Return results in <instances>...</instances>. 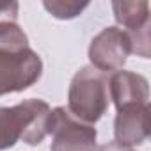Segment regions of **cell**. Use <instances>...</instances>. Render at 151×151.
I'll return each mask as SVG.
<instances>
[{"label": "cell", "instance_id": "8992f818", "mask_svg": "<svg viewBox=\"0 0 151 151\" xmlns=\"http://www.w3.org/2000/svg\"><path fill=\"white\" fill-rule=\"evenodd\" d=\"M114 18L130 36L133 53L149 57V4L147 2H112Z\"/></svg>", "mask_w": 151, "mask_h": 151}, {"label": "cell", "instance_id": "8fae6325", "mask_svg": "<svg viewBox=\"0 0 151 151\" xmlns=\"http://www.w3.org/2000/svg\"><path fill=\"white\" fill-rule=\"evenodd\" d=\"M98 151H133V149L128 147V146H121V144H117V142L114 140V142H107V144H103Z\"/></svg>", "mask_w": 151, "mask_h": 151}, {"label": "cell", "instance_id": "5b68a950", "mask_svg": "<svg viewBox=\"0 0 151 151\" xmlns=\"http://www.w3.org/2000/svg\"><path fill=\"white\" fill-rule=\"evenodd\" d=\"M133 53L130 36L119 27H107L96 34L89 45L91 66L103 73L119 71L128 55Z\"/></svg>", "mask_w": 151, "mask_h": 151}, {"label": "cell", "instance_id": "ba28073f", "mask_svg": "<svg viewBox=\"0 0 151 151\" xmlns=\"http://www.w3.org/2000/svg\"><path fill=\"white\" fill-rule=\"evenodd\" d=\"M109 94L116 110L126 105L149 103V82L133 71H116L109 77Z\"/></svg>", "mask_w": 151, "mask_h": 151}, {"label": "cell", "instance_id": "7a4b0ae2", "mask_svg": "<svg viewBox=\"0 0 151 151\" xmlns=\"http://www.w3.org/2000/svg\"><path fill=\"white\" fill-rule=\"evenodd\" d=\"M52 109L43 100H25L14 107H0V151L18 140L37 146L50 132Z\"/></svg>", "mask_w": 151, "mask_h": 151}, {"label": "cell", "instance_id": "30bf717a", "mask_svg": "<svg viewBox=\"0 0 151 151\" xmlns=\"http://www.w3.org/2000/svg\"><path fill=\"white\" fill-rule=\"evenodd\" d=\"M18 2H2L0 4V20L4 18H18Z\"/></svg>", "mask_w": 151, "mask_h": 151}, {"label": "cell", "instance_id": "277c9868", "mask_svg": "<svg viewBox=\"0 0 151 151\" xmlns=\"http://www.w3.org/2000/svg\"><path fill=\"white\" fill-rule=\"evenodd\" d=\"M48 135H52L50 151H98L96 128L77 119L64 107L52 110Z\"/></svg>", "mask_w": 151, "mask_h": 151}, {"label": "cell", "instance_id": "6da1fadb", "mask_svg": "<svg viewBox=\"0 0 151 151\" xmlns=\"http://www.w3.org/2000/svg\"><path fill=\"white\" fill-rule=\"evenodd\" d=\"M41 75L43 60L29 46L18 18L0 20V96L29 89Z\"/></svg>", "mask_w": 151, "mask_h": 151}, {"label": "cell", "instance_id": "3957f363", "mask_svg": "<svg viewBox=\"0 0 151 151\" xmlns=\"http://www.w3.org/2000/svg\"><path fill=\"white\" fill-rule=\"evenodd\" d=\"M109 103V75L93 66L80 68L69 84L68 110L77 119L94 124L105 116Z\"/></svg>", "mask_w": 151, "mask_h": 151}, {"label": "cell", "instance_id": "9c48e42d", "mask_svg": "<svg viewBox=\"0 0 151 151\" xmlns=\"http://www.w3.org/2000/svg\"><path fill=\"white\" fill-rule=\"evenodd\" d=\"M45 9L59 20H71V18H77L87 6L89 2H73V0H52V2H43Z\"/></svg>", "mask_w": 151, "mask_h": 151}, {"label": "cell", "instance_id": "52a82bcc", "mask_svg": "<svg viewBox=\"0 0 151 151\" xmlns=\"http://www.w3.org/2000/svg\"><path fill=\"white\" fill-rule=\"evenodd\" d=\"M149 103H135L117 109L114 137L121 146H140L149 137Z\"/></svg>", "mask_w": 151, "mask_h": 151}]
</instances>
